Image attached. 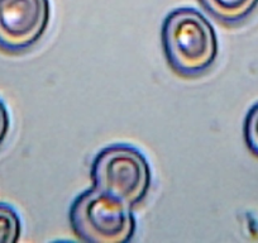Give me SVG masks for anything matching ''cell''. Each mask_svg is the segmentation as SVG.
Segmentation results:
<instances>
[{
	"instance_id": "cell-1",
	"label": "cell",
	"mask_w": 258,
	"mask_h": 243,
	"mask_svg": "<svg viewBox=\"0 0 258 243\" xmlns=\"http://www.w3.org/2000/svg\"><path fill=\"white\" fill-rule=\"evenodd\" d=\"M161 41L170 68L183 78L205 74L218 56L217 33L197 9L177 8L167 14Z\"/></svg>"
},
{
	"instance_id": "cell-2",
	"label": "cell",
	"mask_w": 258,
	"mask_h": 243,
	"mask_svg": "<svg viewBox=\"0 0 258 243\" xmlns=\"http://www.w3.org/2000/svg\"><path fill=\"white\" fill-rule=\"evenodd\" d=\"M69 219L74 233L85 242L124 243L136 232L132 207L94 187L74 200Z\"/></svg>"
},
{
	"instance_id": "cell-3",
	"label": "cell",
	"mask_w": 258,
	"mask_h": 243,
	"mask_svg": "<svg viewBox=\"0 0 258 243\" xmlns=\"http://www.w3.org/2000/svg\"><path fill=\"white\" fill-rule=\"evenodd\" d=\"M90 177L94 188L132 208L146 199L152 181L147 158L128 145L103 148L94 158Z\"/></svg>"
},
{
	"instance_id": "cell-4",
	"label": "cell",
	"mask_w": 258,
	"mask_h": 243,
	"mask_svg": "<svg viewBox=\"0 0 258 243\" xmlns=\"http://www.w3.org/2000/svg\"><path fill=\"white\" fill-rule=\"evenodd\" d=\"M51 18L49 0H0V49L23 53L44 36Z\"/></svg>"
},
{
	"instance_id": "cell-5",
	"label": "cell",
	"mask_w": 258,
	"mask_h": 243,
	"mask_svg": "<svg viewBox=\"0 0 258 243\" xmlns=\"http://www.w3.org/2000/svg\"><path fill=\"white\" fill-rule=\"evenodd\" d=\"M203 8L225 26H237L250 17L258 0H199Z\"/></svg>"
},
{
	"instance_id": "cell-6",
	"label": "cell",
	"mask_w": 258,
	"mask_h": 243,
	"mask_svg": "<svg viewBox=\"0 0 258 243\" xmlns=\"http://www.w3.org/2000/svg\"><path fill=\"white\" fill-rule=\"evenodd\" d=\"M22 223L18 213L11 205L0 203V243L18 242Z\"/></svg>"
},
{
	"instance_id": "cell-7",
	"label": "cell",
	"mask_w": 258,
	"mask_h": 243,
	"mask_svg": "<svg viewBox=\"0 0 258 243\" xmlns=\"http://www.w3.org/2000/svg\"><path fill=\"white\" fill-rule=\"evenodd\" d=\"M243 133L248 150L258 158V103L248 110L243 126Z\"/></svg>"
},
{
	"instance_id": "cell-8",
	"label": "cell",
	"mask_w": 258,
	"mask_h": 243,
	"mask_svg": "<svg viewBox=\"0 0 258 243\" xmlns=\"http://www.w3.org/2000/svg\"><path fill=\"white\" fill-rule=\"evenodd\" d=\"M9 128H11V118H9L8 109L0 99V147L6 142Z\"/></svg>"
}]
</instances>
